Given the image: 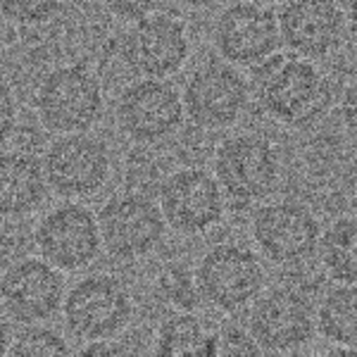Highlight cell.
<instances>
[{"instance_id":"1","label":"cell","mask_w":357,"mask_h":357,"mask_svg":"<svg viewBox=\"0 0 357 357\" xmlns=\"http://www.w3.org/2000/svg\"><path fill=\"white\" fill-rule=\"evenodd\" d=\"M250 91L272 122L289 129H307L331 110V82L312 60L276 50L252 67Z\"/></svg>"},{"instance_id":"2","label":"cell","mask_w":357,"mask_h":357,"mask_svg":"<svg viewBox=\"0 0 357 357\" xmlns=\"http://www.w3.org/2000/svg\"><path fill=\"white\" fill-rule=\"evenodd\" d=\"M212 174L229 203L252 207L279 188L281 158L267 136L250 131L234 134L217 146Z\"/></svg>"},{"instance_id":"3","label":"cell","mask_w":357,"mask_h":357,"mask_svg":"<svg viewBox=\"0 0 357 357\" xmlns=\"http://www.w3.org/2000/svg\"><path fill=\"white\" fill-rule=\"evenodd\" d=\"M250 82L241 67L215 57L188 74L181 102L188 122L205 131H224L241 122L250 105Z\"/></svg>"},{"instance_id":"4","label":"cell","mask_w":357,"mask_h":357,"mask_svg":"<svg viewBox=\"0 0 357 357\" xmlns=\"http://www.w3.org/2000/svg\"><path fill=\"white\" fill-rule=\"evenodd\" d=\"M105 96L100 79L84 65L50 69L36 89V112L53 134H82L102 114Z\"/></svg>"},{"instance_id":"5","label":"cell","mask_w":357,"mask_h":357,"mask_svg":"<svg viewBox=\"0 0 357 357\" xmlns=\"http://www.w3.org/2000/svg\"><path fill=\"white\" fill-rule=\"evenodd\" d=\"M245 326L260 353H298L317 333L314 305L291 286L262 289L250 303Z\"/></svg>"},{"instance_id":"6","label":"cell","mask_w":357,"mask_h":357,"mask_svg":"<svg viewBox=\"0 0 357 357\" xmlns=\"http://www.w3.org/2000/svg\"><path fill=\"white\" fill-rule=\"evenodd\" d=\"M250 236L262 257L279 267H293L317 252L321 224L301 200L281 198L252 212Z\"/></svg>"},{"instance_id":"7","label":"cell","mask_w":357,"mask_h":357,"mask_svg":"<svg viewBox=\"0 0 357 357\" xmlns=\"http://www.w3.org/2000/svg\"><path fill=\"white\" fill-rule=\"evenodd\" d=\"M264 267L255 250L241 243H217L195 267L200 296L222 312L248 307L264 289Z\"/></svg>"},{"instance_id":"8","label":"cell","mask_w":357,"mask_h":357,"mask_svg":"<svg viewBox=\"0 0 357 357\" xmlns=\"http://www.w3.org/2000/svg\"><path fill=\"white\" fill-rule=\"evenodd\" d=\"M65 324L82 341L114 338L129 324L134 303L122 281L107 274L86 276L74 284L62 303Z\"/></svg>"},{"instance_id":"9","label":"cell","mask_w":357,"mask_h":357,"mask_svg":"<svg viewBox=\"0 0 357 357\" xmlns=\"http://www.w3.org/2000/svg\"><path fill=\"white\" fill-rule=\"evenodd\" d=\"M122 57L136 77H174L191 57V36L186 22L169 13H151L141 17L126 31Z\"/></svg>"},{"instance_id":"10","label":"cell","mask_w":357,"mask_h":357,"mask_svg":"<svg viewBox=\"0 0 357 357\" xmlns=\"http://www.w3.org/2000/svg\"><path fill=\"white\" fill-rule=\"evenodd\" d=\"M227 210L222 186L203 167H181L160 186V212L167 227L183 236H200L220 227Z\"/></svg>"},{"instance_id":"11","label":"cell","mask_w":357,"mask_h":357,"mask_svg":"<svg viewBox=\"0 0 357 357\" xmlns=\"http://www.w3.org/2000/svg\"><path fill=\"white\" fill-rule=\"evenodd\" d=\"M102 248L122 262L146 257L162 243L167 222L160 205L138 193L112 195L98 212Z\"/></svg>"},{"instance_id":"12","label":"cell","mask_w":357,"mask_h":357,"mask_svg":"<svg viewBox=\"0 0 357 357\" xmlns=\"http://www.w3.org/2000/svg\"><path fill=\"white\" fill-rule=\"evenodd\" d=\"M276 22L281 45L289 53L312 62L338 53L350 31L338 0H284Z\"/></svg>"},{"instance_id":"13","label":"cell","mask_w":357,"mask_h":357,"mask_svg":"<svg viewBox=\"0 0 357 357\" xmlns=\"http://www.w3.org/2000/svg\"><path fill=\"white\" fill-rule=\"evenodd\" d=\"M212 45L222 60L252 69L281 48L276 13L267 5L236 0L217 15Z\"/></svg>"},{"instance_id":"14","label":"cell","mask_w":357,"mask_h":357,"mask_svg":"<svg viewBox=\"0 0 357 357\" xmlns=\"http://www.w3.org/2000/svg\"><path fill=\"white\" fill-rule=\"evenodd\" d=\"M117 124L131 141L158 143L181 126V93L169 79L138 77L117 98Z\"/></svg>"},{"instance_id":"15","label":"cell","mask_w":357,"mask_h":357,"mask_svg":"<svg viewBox=\"0 0 357 357\" xmlns=\"http://www.w3.org/2000/svg\"><path fill=\"white\" fill-rule=\"evenodd\" d=\"M48 188L62 198H89L110 178V153L96 136L62 134L43 155Z\"/></svg>"},{"instance_id":"16","label":"cell","mask_w":357,"mask_h":357,"mask_svg":"<svg viewBox=\"0 0 357 357\" xmlns=\"http://www.w3.org/2000/svg\"><path fill=\"white\" fill-rule=\"evenodd\" d=\"M33 241L43 260H48L60 272H77L89 267L102 248L98 217L79 203L53 207L38 222Z\"/></svg>"},{"instance_id":"17","label":"cell","mask_w":357,"mask_h":357,"mask_svg":"<svg viewBox=\"0 0 357 357\" xmlns=\"http://www.w3.org/2000/svg\"><path fill=\"white\" fill-rule=\"evenodd\" d=\"M65 303V279L43 257H24L0 276V305L20 324H41Z\"/></svg>"},{"instance_id":"18","label":"cell","mask_w":357,"mask_h":357,"mask_svg":"<svg viewBox=\"0 0 357 357\" xmlns=\"http://www.w3.org/2000/svg\"><path fill=\"white\" fill-rule=\"evenodd\" d=\"M48 193L43 160L24 151L0 153V217H24L38 210Z\"/></svg>"},{"instance_id":"19","label":"cell","mask_w":357,"mask_h":357,"mask_svg":"<svg viewBox=\"0 0 357 357\" xmlns=\"http://www.w3.org/2000/svg\"><path fill=\"white\" fill-rule=\"evenodd\" d=\"M317 333L333 345V353H357V284H336L314 307Z\"/></svg>"},{"instance_id":"20","label":"cell","mask_w":357,"mask_h":357,"mask_svg":"<svg viewBox=\"0 0 357 357\" xmlns=\"http://www.w3.org/2000/svg\"><path fill=\"white\" fill-rule=\"evenodd\" d=\"M317 255L331 281L357 284V215L333 220L319 236Z\"/></svg>"},{"instance_id":"21","label":"cell","mask_w":357,"mask_h":357,"mask_svg":"<svg viewBox=\"0 0 357 357\" xmlns=\"http://www.w3.org/2000/svg\"><path fill=\"white\" fill-rule=\"evenodd\" d=\"M158 355H217L220 336L193 312H174L158 326Z\"/></svg>"},{"instance_id":"22","label":"cell","mask_w":357,"mask_h":357,"mask_svg":"<svg viewBox=\"0 0 357 357\" xmlns=\"http://www.w3.org/2000/svg\"><path fill=\"white\" fill-rule=\"evenodd\" d=\"M10 355L17 357H45V355H69L72 348L65 338L53 329H45L38 324H29L24 331H20L10 343Z\"/></svg>"},{"instance_id":"23","label":"cell","mask_w":357,"mask_h":357,"mask_svg":"<svg viewBox=\"0 0 357 357\" xmlns=\"http://www.w3.org/2000/svg\"><path fill=\"white\" fill-rule=\"evenodd\" d=\"M65 0H0V15L17 26H38L60 15Z\"/></svg>"},{"instance_id":"24","label":"cell","mask_w":357,"mask_h":357,"mask_svg":"<svg viewBox=\"0 0 357 357\" xmlns=\"http://www.w3.org/2000/svg\"><path fill=\"white\" fill-rule=\"evenodd\" d=\"M162 293L167 296L174 307L178 310H193L195 305L200 303V289L198 281H195V272L193 274H183V269H169L162 276Z\"/></svg>"},{"instance_id":"25","label":"cell","mask_w":357,"mask_h":357,"mask_svg":"<svg viewBox=\"0 0 357 357\" xmlns=\"http://www.w3.org/2000/svg\"><path fill=\"white\" fill-rule=\"evenodd\" d=\"M220 336V353L222 355H260L255 338L250 336L248 326L238 324H224Z\"/></svg>"},{"instance_id":"26","label":"cell","mask_w":357,"mask_h":357,"mask_svg":"<svg viewBox=\"0 0 357 357\" xmlns=\"http://www.w3.org/2000/svg\"><path fill=\"white\" fill-rule=\"evenodd\" d=\"M100 3L112 17L134 24L141 17L151 15L160 0H100Z\"/></svg>"},{"instance_id":"27","label":"cell","mask_w":357,"mask_h":357,"mask_svg":"<svg viewBox=\"0 0 357 357\" xmlns=\"http://www.w3.org/2000/svg\"><path fill=\"white\" fill-rule=\"evenodd\" d=\"M17 124V100L8 84L0 82V146L13 136Z\"/></svg>"},{"instance_id":"28","label":"cell","mask_w":357,"mask_h":357,"mask_svg":"<svg viewBox=\"0 0 357 357\" xmlns=\"http://www.w3.org/2000/svg\"><path fill=\"white\" fill-rule=\"evenodd\" d=\"M338 112H341V122L345 131L357 141V79L345 86L341 102H338Z\"/></svg>"},{"instance_id":"29","label":"cell","mask_w":357,"mask_h":357,"mask_svg":"<svg viewBox=\"0 0 357 357\" xmlns=\"http://www.w3.org/2000/svg\"><path fill=\"white\" fill-rule=\"evenodd\" d=\"M126 348L122 343H114V338H98V341H86L82 355H124Z\"/></svg>"},{"instance_id":"30","label":"cell","mask_w":357,"mask_h":357,"mask_svg":"<svg viewBox=\"0 0 357 357\" xmlns=\"http://www.w3.org/2000/svg\"><path fill=\"white\" fill-rule=\"evenodd\" d=\"M13 329H10L8 321L0 317V355H5L10 350V343H13Z\"/></svg>"},{"instance_id":"31","label":"cell","mask_w":357,"mask_h":357,"mask_svg":"<svg viewBox=\"0 0 357 357\" xmlns=\"http://www.w3.org/2000/svg\"><path fill=\"white\" fill-rule=\"evenodd\" d=\"M345 20H348V29L357 36V0H345Z\"/></svg>"},{"instance_id":"32","label":"cell","mask_w":357,"mask_h":357,"mask_svg":"<svg viewBox=\"0 0 357 357\" xmlns=\"http://www.w3.org/2000/svg\"><path fill=\"white\" fill-rule=\"evenodd\" d=\"M181 8H188V10H205V8H212L217 0H174Z\"/></svg>"},{"instance_id":"33","label":"cell","mask_w":357,"mask_h":357,"mask_svg":"<svg viewBox=\"0 0 357 357\" xmlns=\"http://www.w3.org/2000/svg\"><path fill=\"white\" fill-rule=\"evenodd\" d=\"M248 3H257V5H267V8H274V5H281L284 0H248Z\"/></svg>"}]
</instances>
